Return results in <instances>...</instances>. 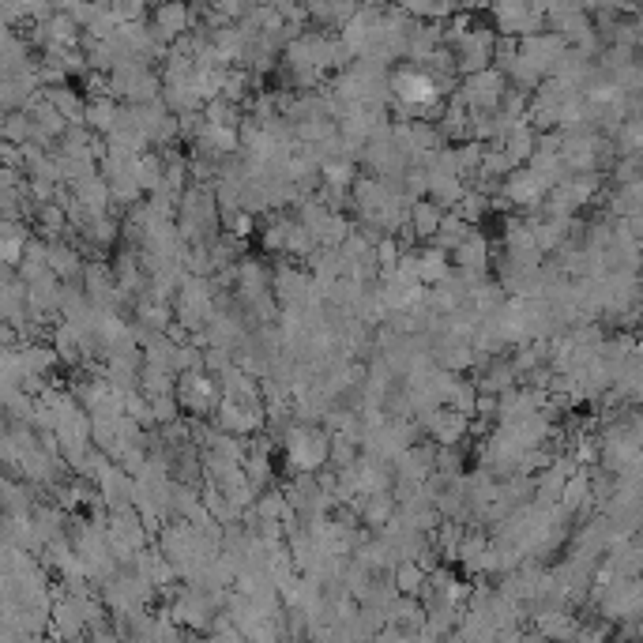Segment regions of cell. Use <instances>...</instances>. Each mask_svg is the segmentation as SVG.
<instances>
[{
	"label": "cell",
	"mask_w": 643,
	"mask_h": 643,
	"mask_svg": "<svg viewBox=\"0 0 643 643\" xmlns=\"http://www.w3.org/2000/svg\"><path fill=\"white\" fill-rule=\"evenodd\" d=\"M328 444L331 437L320 429H294L286 437V463L301 474H313L328 463Z\"/></svg>",
	"instance_id": "obj_1"
},
{
	"label": "cell",
	"mask_w": 643,
	"mask_h": 643,
	"mask_svg": "<svg viewBox=\"0 0 643 643\" xmlns=\"http://www.w3.org/2000/svg\"><path fill=\"white\" fill-rule=\"evenodd\" d=\"M546 181L538 177L534 170L527 166H519L504 177V204H534V200H542L546 196Z\"/></svg>",
	"instance_id": "obj_2"
},
{
	"label": "cell",
	"mask_w": 643,
	"mask_h": 643,
	"mask_svg": "<svg viewBox=\"0 0 643 643\" xmlns=\"http://www.w3.org/2000/svg\"><path fill=\"white\" fill-rule=\"evenodd\" d=\"M440 219H444V211H440L437 204H429V200H414L410 211H407V230L418 237V241H433Z\"/></svg>",
	"instance_id": "obj_3"
}]
</instances>
